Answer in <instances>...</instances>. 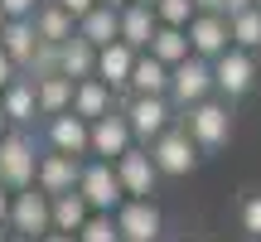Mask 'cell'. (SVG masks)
<instances>
[{"label": "cell", "mask_w": 261, "mask_h": 242, "mask_svg": "<svg viewBox=\"0 0 261 242\" xmlns=\"http://www.w3.org/2000/svg\"><path fill=\"white\" fill-rule=\"evenodd\" d=\"M34 165H39L34 136H24V131H5V136H0V189H5V194H24V189H34Z\"/></svg>", "instance_id": "6da1fadb"}, {"label": "cell", "mask_w": 261, "mask_h": 242, "mask_svg": "<svg viewBox=\"0 0 261 242\" xmlns=\"http://www.w3.org/2000/svg\"><path fill=\"white\" fill-rule=\"evenodd\" d=\"M179 126H184V136L198 146V155H203V150H223L227 140H232V116H227V102H213V97H208V102H198V107H189Z\"/></svg>", "instance_id": "7a4b0ae2"}, {"label": "cell", "mask_w": 261, "mask_h": 242, "mask_svg": "<svg viewBox=\"0 0 261 242\" xmlns=\"http://www.w3.org/2000/svg\"><path fill=\"white\" fill-rule=\"evenodd\" d=\"M77 199L87 204V213H107V218L126 204L121 184H116V170L102 165V160H83V175H77Z\"/></svg>", "instance_id": "3957f363"}, {"label": "cell", "mask_w": 261, "mask_h": 242, "mask_svg": "<svg viewBox=\"0 0 261 242\" xmlns=\"http://www.w3.org/2000/svg\"><path fill=\"white\" fill-rule=\"evenodd\" d=\"M145 155H150V165H155V175L160 179H179V175H189V170L198 165V146L184 136V126H169L165 136H155L145 146Z\"/></svg>", "instance_id": "277c9868"}, {"label": "cell", "mask_w": 261, "mask_h": 242, "mask_svg": "<svg viewBox=\"0 0 261 242\" xmlns=\"http://www.w3.org/2000/svg\"><path fill=\"white\" fill-rule=\"evenodd\" d=\"M208 92H213V63H203V58L189 54L179 68H169V107H179V112H189V107L208 102Z\"/></svg>", "instance_id": "5b68a950"}, {"label": "cell", "mask_w": 261, "mask_h": 242, "mask_svg": "<svg viewBox=\"0 0 261 242\" xmlns=\"http://www.w3.org/2000/svg\"><path fill=\"white\" fill-rule=\"evenodd\" d=\"M121 116H126V126H130V140H140V146H150L155 136H165V131L174 126V107H169V97H130Z\"/></svg>", "instance_id": "8992f818"}, {"label": "cell", "mask_w": 261, "mask_h": 242, "mask_svg": "<svg viewBox=\"0 0 261 242\" xmlns=\"http://www.w3.org/2000/svg\"><path fill=\"white\" fill-rule=\"evenodd\" d=\"M112 223H116V237L121 242H160L165 237V218H160V208H155V199H126L121 208L112 213Z\"/></svg>", "instance_id": "52a82bcc"}, {"label": "cell", "mask_w": 261, "mask_h": 242, "mask_svg": "<svg viewBox=\"0 0 261 242\" xmlns=\"http://www.w3.org/2000/svg\"><path fill=\"white\" fill-rule=\"evenodd\" d=\"M5 233L29 237V242H39L44 233H54V228H48V199L39 194V189L10 194V218H5Z\"/></svg>", "instance_id": "ba28073f"}, {"label": "cell", "mask_w": 261, "mask_h": 242, "mask_svg": "<svg viewBox=\"0 0 261 242\" xmlns=\"http://www.w3.org/2000/svg\"><path fill=\"white\" fill-rule=\"evenodd\" d=\"M130 146H136V140H130V126H126L121 112H112V116H102V121L87 126V155L102 160V165H116Z\"/></svg>", "instance_id": "9c48e42d"}, {"label": "cell", "mask_w": 261, "mask_h": 242, "mask_svg": "<svg viewBox=\"0 0 261 242\" xmlns=\"http://www.w3.org/2000/svg\"><path fill=\"white\" fill-rule=\"evenodd\" d=\"M77 175H83V160L48 150V155H39V165H34V189H39L44 199L73 194V189H77Z\"/></svg>", "instance_id": "30bf717a"}, {"label": "cell", "mask_w": 261, "mask_h": 242, "mask_svg": "<svg viewBox=\"0 0 261 242\" xmlns=\"http://www.w3.org/2000/svg\"><path fill=\"white\" fill-rule=\"evenodd\" d=\"M112 170H116V184H121V194H126V199H140V204H145V199L155 194V184H160V175H155V165H150L145 146H130Z\"/></svg>", "instance_id": "8fae6325"}, {"label": "cell", "mask_w": 261, "mask_h": 242, "mask_svg": "<svg viewBox=\"0 0 261 242\" xmlns=\"http://www.w3.org/2000/svg\"><path fill=\"white\" fill-rule=\"evenodd\" d=\"M256 83V58L242 49H227L223 58H213V87L223 97H247Z\"/></svg>", "instance_id": "7c38bea8"}, {"label": "cell", "mask_w": 261, "mask_h": 242, "mask_svg": "<svg viewBox=\"0 0 261 242\" xmlns=\"http://www.w3.org/2000/svg\"><path fill=\"white\" fill-rule=\"evenodd\" d=\"M184 39H189V54L194 58H203V63H213V58H223L227 49V19L223 15H194L189 19V29H184Z\"/></svg>", "instance_id": "4fadbf2b"}, {"label": "cell", "mask_w": 261, "mask_h": 242, "mask_svg": "<svg viewBox=\"0 0 261 242\" xmlns=\"http://www.w3.org/2000/svg\"><path fill=\"white\" fill-rule=\"evenodd\" d=\"M155 10H145V5H126V10H116V39L130 49V54H145L150 49V39H155Z\"/></svg>", "instance_id": "5bb4252c"}, {"label": "cell", "mask_w": 261, "mask_h": 242, "mask_svg": "<svg viewBox=\"0 0 261 242\" xmlns=\"http://www.w3.org/2000/svg\"><path fill=\"white\" fill-rule=\"evenodd\" d=\"M130 63H136V54L116 39V44H107V49H97V68H92V78L107 87V92H121V87L130 83Z\"/></svg>", "instance_id": "9a60e30c"}, {"label": "cell", "mask_w": 261, "mask_h": 242, "mask_svg": "<svg viewBox=\"0 0 261 242\" xmlns=\"http://www.w3.org/2000/svg\"><path fill=\"white\" fill-rule=\"evenodd\" d=\"M44 140L58 150V155H73V160H83V155H87V121H77L73 112H63V116H48V126H44Z\"/></svg>", "instance_id": "2e32d148"}, {"label": "cell", "mask_w": 261, "mask_h": 242, "mask_svg": "<svg viewBox=\"0 0 261 242\" xmlns=\"http://www.w3.org/2000/svg\"><path fill=\"white\" fill-rule=\"evenodd\" d=\"M68 112L92 126V121L112 116V92H107L97 78H83V83H73V102H68Z\"/></svg>", "instance_id": "e0dca14e"}, {"label": "cell", "mask_w": 261, "mask_h": 242, "mask_svg": "<svg viewBox=\"0 0 261 242\" xmlns=\"http://www.w3.org/2000/svg\"><path fill=\"white\" fill-rule=\"evenodd\" d=\"M126 92H130V97H165V92H169V68H165V63H155L150 54H136Z\"/></svg>", "instance_id": "ac0fdd59"}, {"label": "cell", "mask_w": 261, "mask_h": 242, "mask_svg": "<svg viewBox=\"0 0 261 242\" xmlns=\"http://www.w3.org/2000/svg\"><path fill=\"white\" fill-rule=\"evenodd\" d=\"M0 54H5L15 68H29V63H34L39 39H34V29H29V19H5V29H0Z\"/></svg>", "instance_id": "d6986e66"}, {"label": "cell", "mask_w": 261, "mask_h": 242, "mask_svg": "<svg viewBox=\"0 0 261 242\" xmlns=\"http://www.w3.org/2000/svg\"><path fill=\"white\" fill-rule=\"evenodd\" d=\"M0 107H5V121H10V126H29V121L39 116V107H34V78L19 73L15 83L0 92Z\"/></svg>", "instance_id": "ffe728a7"}, {"label": "cell", "mask_w": 261, "mask_h": 242, "mask_svg": "<svg viewBox=\"0 0 261 242\" xmlns=\"http://www.w3.org/2000/svg\"><path fill=\"white\" fill-rule=\"evenodd\" d=\"M29 29H34L39 44H54V49L73 39V19H68L58 5H48V0H39V10L29 15Z\"/></svg>", "instance_id": "44dd1931"}, {"label": "cell", "mask_w": 261, "mask_h": 242, "mask_svg": "<svg viewBox=\"0 0 261 242\" xmlns=\"http://www.w3.org/2000/svg\"><path fill=\"white\" fill-rule=\"evenodd\" d=\"M97 68V49L83 44V39H68V44H58V78H68V83H83V78H92Z\"/></svg>", "instance_id": "7402d4cb"}, {"label": "cell", "mask_w": 261, "mask_h": 242, "mask_svg": "<svg viewBox=\"0 0 261 242\" xmlns=\"http://www.w3.org/2000/svg\"><path fill=\"white\" fill-rule=\"evenodd\" d=\"M73 34L83 39V44H92V49H107V44H116V10H107V5H92L83 19L73 25Z\"/></svg>", "instance_id": "603a6c76"}, {"label": "cell", "mask_w": 261, "mask_h": 242, "mask_svg": "<svg viewBox=\"0 0 261 242\" xmlns=\"http://www.w3.org/2000/svg\"><path fill=\"white\" fill-rule=\"evenodd\" d=\"M83 223H87V204L77 199V189H73V194L48 199V228H54V233L77 237V228H83Z\"/></svg>", "instance_id": "cb8c5ba5"}, {"label": "cell", "mask_w": 261, "mask_h": 242, "mask_svg": "<svg viewBox=\"0 0 261 242\" xmlns=\"http://www.w3.org/2000/svg\"><path fill=\"white\" fill-rule=\"evenodd\" d=\"M68 102H73V83L68 78H34V107H39V116H63L68 112Z\"/></svg>", "instance_id": "d4e9b609"}, {"label": "cell", "mask_w": 261, "mask_h": 242, "mask_svg": "<svg viewBox=\"0 0 261 242\" xmlns=\"http://www.w3.org/2000/svg\"><path fill=\"white\" fill-rule=\"evenodd\" d=\"M145 54L155 58V63H165V68H179V63L189 58V39H184V29H165V25H160Z\"/></svg>", "instance_id": "484cf974"}, {"label": "cell", "mask_w": 261, "mask_h": 242, "mask_svg": "<svg viewBox=\"0 0 261 242\" xmlns=\"http://www.w3.org/2000/svg\"><path fill=\"white\" fill-rule=\"evenodd\" d=\"M227 44L242 49V54L261 49V10H242V15L227 19Z\"/></svg>", "instance_id": "4316f807"}, {"label": "cell", "mask_w": 261, "mask_h": 242, "mask_svg": "<svg viewBox=\"0 0 261 242\" xmlns=\"http://www.w3.org/2000/svg\"><path fill=\"white\" fill-rule=\"evenodd\" d=\"M189 19H194V5H189V0H155V25L189 29Z\"/></svg>", "instance_id": "83f0119b"}, {"label": "cell", "mask_w": 261, "mask_h": 242, "mask_svg": "<svg viewBox=\"0 0 261 242\" xmlns=\"http://www.w3.org/2000/svg\"><path fill=\"white\" fill-rule=\"evenodd\" d=\"M77 242H121V237H116V223L107 213H87V223L77 228Z\"/></svg>", "instance_id": "f1b7e54d"}, {"label": "cell", "mask_w": 261, "mask_h": 242, "mask_svg": "<svg viewBox=\"0 0 261 242\" xmlns=\"http://www.w3.org/2000/svg\"><path fill=\"white\" fill-rule=\"evenodd\" d=\"M242 228L252 237H261V194H247L242 199Z\"/></svg>", "instance_id": "f546056e"}, {"label": "cell", "mask_w": 261, "mask_h": 242, "mask_svg": "<svg viewBox=\"0 0 261 242\" xmlns=\"http://www.w3.org/2000/svg\"><path fill=\"white\" fill-rule=\"evenodd\" d=\"M39 10V0H0V15L5 19H29Z\"/></svg>", "instance_id": "4dcf8cb0"}, {"label": "cell", "mask_w": 261, "mask_h": 242, "mask_svg": "<svg viewBox=\"0 0 261 242\" xmlns=\"http://www.w3.org/2000/svg\"><path fill=\"white\" fill-rule=\"evenodd\" d=\"M48 5H58V10H63V15H68V19H73V25H77V19H83L87 10L97 5V0H48Z\"/></svg>", "instance_id": "1f68e13d"}, {"label": "cell", "mask_w": 261, "mask_h": 242, "mask_svg": "<svg viewBox=\"0 0 261 242\" xmlns=\"http://www.w3.org/2000/svg\"><path fill=\"white\" fill-rule=\"evenodd\" d=\"M15 78H19V68H15V63H10V58H5V54H0V92H5V87H10V83H15Z\"/></svg>", "instance_id": "d6a6232c"}, {"label": "cell", "mask_w": 261, "mask_h": 242, "mask_svg": "<svg viewBox=\"0 0 261 242\" xmlns=\"http://www.w3.org/2000/svg\"><path fill=\"white\" fill-rule=\"evenodd\" d=\"M194 15H223V0H189Z\"/></svg>", "instance_id": "836d02e7"}, {"label": "cell", "mask_w": 261, "mask_h": 242, "mask_svg": "<svg viewBox=\"0 0 261 242\" xmlns=\"http://www.w3.org/2000/svg\"><path fill=\"white\" fill-rule=\"evenodd\" d=\"M242 10H252V0H223V19H232V15H242Z\"/></svg>", "instance_id": "e575fe53"}, {"label": "cell", "mask_w": 261, "mask_h": 242, "mask_svg": "<svg viewBox=\"0 0 261 242\" xmlns=\"http://www.w3.org/2000/svg\"><path fill=\"white\" fill-rule=\"evenodd\" d=\"M5 218H10V194L0 189V228H5Z\"/></svg>", "instance_id": "d590c367"}, {"label": "cell", "mask_w": 261, "mask_h": 242, "mask_svg": "<svg viewBox=\"0 0 261 242\" xmlns=\"http://www.w3.org/2000/svg\"><path fill=\"white\" fill-rule=\"evenodd\" d=\"M39 242H77V237H68V233H44Z\"/></svg>", "instance_id": "8d00e7d4"}, {"label": "cell", "mask_w": 261, "mask_h": 242, "mask_svg": "<svg viewBox=\"0 0 261 242\" xmlns=\"http://www.w3.org/2000/svg\"><path fill=\"white\" fill-rule=\"evenodd\" d=\"M97 5H107V10H126L130 0H97Z\"/></svg>", "instance_id": "74e56055"}, {"label": "cell", "mask_w": 261, "mask_h": 242, "mask_svg": "<svg viewBox=\"0 0 261 242\" xmlns=\"http://www.w3.org/2000/svg\"><path fill=\"white\" fill-rule=\"evenodd\" d=\"M5 131H10V121H5V107H0V136H5Z\"/></svg>", "instance_id": "f35d334b"}, {"label": "cell", "mask_w": 261, "mask_h": 242, "mask_svg": "<svg viewBox=\"0 0 261 242\" xmlns=\"http://www.w3.org/2000/svg\"><path fill=\"white\" fill-rule=\"evenodd\" d=\"M130 5H145V10H155V0H130Z\"/></svg>", "instance_id": "ab89813d"}, {"label": "cell", "mask_w": 261, "mask_h": 242, "mask_svg": "<svg viewBox=\"0 0 261 242\" xmlns=\"http://www.w3.org/2000/svg\"><path fill=\"white\" fill-rule=\"evenodd\" d=\"M5 242H29V237H15V233H10V237H5Z\"/></svg>", "instance_id": "60d3db41"}, {"label": "cell", "mask_w": 261, "mask_h": 242, "mask_svg": "<svg viewBox=\"0 0 261 242\" xmlns=\"http://www.w3.org/2000/svg\"><path fill=\"white\" fill-rule=\"evenodd\" d=\"M5 237H10V233H5V228H0V242H5Z\"/></svg>", "instance_id": "b9f144b4"}, {"label": "cell", "mask_w": 261, "mask_h": 242, "mask_svg": "<svg viewBox=\"0 0 261 242\" xmlns=\"http://www.w3.org/2000/svg\"><path fill=\"white\" fill-rule=\"evenodd\" d=\"M252 10H261V0H252Z\"/></svg>", "instance_id": "7bdbcfd3"}, {"label": "cell", "mask_w": 261, "mask_h": 242, "mask_svg": "<svg viewBox=\"0 0 261 242\" xmlns=\"http://www.w3.org/2000/svg\"><path fill=\"white\" fill-rule=\"evenodd\" d=\"M0 29H5V15H0Z\"/></svg>", "instance_id": "ee69618b"}, {"label": "cell", "mask_w": 261, "mask_h": 242, "mask_svg": "<svg viewBox=\"0 0 261 242\" xmlns=\"http://www.w3.org/2000/svg\"><path fill=\"white\" fill-rule=\"evenodd\" d=\"M252 242H261V237H252Z\"/></svg>", "instance_id": "f6af8a7d"}]
</instances>
